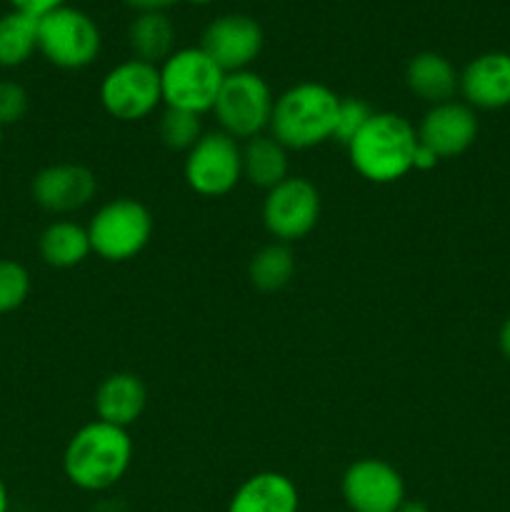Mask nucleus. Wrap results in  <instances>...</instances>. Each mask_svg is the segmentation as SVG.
<instances>
[{
  "instance_id": "1",
  "label": "nucleus",
  "mask_w": 510,
  "mask_h": 512,
  "mask_svg": "<svg viewBox=\"0 0 510 512\" xmlns=\"http://www.w3.org/2000/svg\"><path fill=\"white\" fill-rule=\"evenodd\" d=\"M130 458L133 443L128 430L95 420L70 438L63 455V470L75 488L100 493L120 483L130 468Z\"/></svg>"
},
{
  "instance_id": "2",
  "label": "nucleus",
  "mask_w": 510,
  "mask_h": 512,
  "mask_svg": "<svg viewBox=\"0 0 510 512\" xmlns=\"http://www.w3.org/2000/svg\"><path fill=\"white\" fill-rule=\"evenodd\" d=\"M418 133L413 125L395 113H373L348 145L350 163L373 183H393L413 170Z\"/></svg>"
},
{
  "instance_id": "3",
  "label": "nucleus",
  "mask_w": 510,
  "mask_h": 512,
  "mask_svg": "<svg viewBox=\"0 0 510 512\" xmlns=\"http://www.w3.org/2000/svg\"><path fill=\"white\" fill-rule=\"evenodd\" d=\"M340 98L320 83H300L285 90L273 105L270 130L285 150H305L333 138Z\"/></svg>"
},
{
  "instance_id": "4",
  "label": "nucleus",
  "mask_w": 510,
  "mask_h": 512,
  "mask_svg": "<svg viewBox=\"0 0 510 512\" xmlns=\"http://www.w3.org/2000/svg\"><path fill=\"white\" fill-rule=\"evenodd\" d=\"M225 73L200 48L175 50L160 65V90L163 103L173 110L205 113L213 110L223 88Z\"/></svg>"
},
{
  "instance_id": "5",
  "label": "nucleus",
  "mask_w": 510,
  "mask_h": 512,
  "mask_svg": "<svg viewBox=\"0 0 510 512\" xmlns=\"http://www.w3.org/2000/svg\"><path fill=\"white\" fill-rule=\"evenodd\" d=\"M100 45L103 38L95 20L73 5H63L38 18V53L55 68H88L100 55Z\"/></svg>"
},
{
  "instance_id": "6",
  "label": "nucleus",
  "mask_w": 510,
  "mask_h": 512,
  "mask_svg": "<svg viewBox=\"0 0 510 512\" xmlns=\"http://www.w3.org/2000/svg\"><path fill=\"white\" fill-rule=\"evenodd\" d=\"M273 93L258 73H228L220 88L213 113L230 138H258L273 118Z\"/></svg>"
},
{
  "instance_id": "7",
  "label": "nucleus",
  "mask_w": 510,
  "mask_h": 512,
  "mask_svg": "<svg viewBox=\"0 0 510 512\" xmlns=\"http://www.w3.org/2000/svg\"><path fill=\"white\" fill-rule=\"evenodd\" d=\"M90 245L110 263L130 260L148 245L153 235V218L138 200L120 198L103 205L90 220Z\"/></svg>"
},
{
  "instance_id": "8",
  "label": "nucleus",
  "mask_w": 510,
  "mask_h": 512,
  "mask_svg": "<svg viewBox=\"0 0 510 512\" xmlns=\"http://www.w3.org/2000/svg\"><path fill=\"white\" fill-rule=\"evenodd\" d=\"M100 103L118 120L145 118L163 103L160 68L135 58L115 65L100 85Z\"/></svg>"
},
{
  "instance_id": "9",
  "label": "nucleus",
  "mask_w": 510,
  "mask_h": 512,
  "mask_svg": "<svg viewBox=\"0 0 510 512\" xmlns=\"http://www.w3.org/2000/svg\"><path fill=\"white\" fill-rule=\"evenodd\" d=\"M243 178V150L230 135L208 133L188 150L185 180L195 193L220 198Z\"/></svg>"
},
{
  "instance_id": "10",
  "label": "nucleus",
  "mask_w": 510,
  "mask_h": 512,
  "mask_svg": "<svg viewBox=\"0 0 510 512\" xmlns=\"http://www.w3.org/2000/svg\"><path fill=\"white\" fill-rule=\"evenodd\" d=\"M320 215V195L310 180L285 178L268 190L263 203V223L280 243L305 238L315 228Z\"/></svg>"
},
{
  "instance_id": "11",
  "label": "nucleus",
  "mask_w": 510,
  "mask_h": 512,
  "mask_svg": "<svg viewBox=\"0 0 510 512\" xmlns=\"http://www.w3.org/2000/svg\"><path fill=\"white\" fill-rule=\"evenodd\" d=\"M200 50L225 75L240 73V70H248V65L263 50V28L250 15H220V18H215L205 28L203 40H200Z\"/></svg>"
},
{
  "instance_id": "12",
  "label": "nucleus",
  "mask_w": 510,
  "mask_h": 512,
  "mask_svg": "<svg viewBox=\"0 0 510 512\" xmlns=\"http://www.w3.org/2000/svg\"><path fill=\"white\" fill-rule=\"evenodd\" d=\"M343 500L353 512H398L405 503V483L383 460H358L343 475Z\"/></svg>"
},
{
  "instance_id": "13",
  "label": "nucleus",
  "mask_w": 510,
  "mask_h": 512,
  "mask_svg": "<svg viewBox=\"0 0 510 512\" xmlns=\"http://www.w3.org/2000/svg\"><path fill=\"white\" fill-rule=\"evenodd\" d=\"M478 138V118L465 103L433 105L418 128V143L433 150L438 158H458Z\"/></svg>"
},
{
  "instance_id": "14",
  "label": "nucleus",
  "mask_w": 510,
  "mask_h": 512,
  "mask_svg": "<svg viewBox=\"0 0 510 512\" xmlns=\"http://www.w3.org/2000/svg\"><path fill=\"white\" fill-rule=\"evenodd\" d=\"M98 180L85 165H48L33 178V200L48 213H73L95 198Z\"/></svg>"
},
{
  "instance_id": "15",
  "label": "nucleus",
  "mask_w": 510,
  "mask_h": 512,
  "mask_svg": "<svg viewBox=\"0 0 510 512\" xmlns=\"http://www.w3.org/2000/svg\"><path fill=\"white\" fill-rule=\"evenodd\" d=\"M460 93L465 105L480 110H500L510 105V53H483L460 73Z\"/></svg>"
},
{
  "instance_id": "16",
  "label": "nucleus",
  "mask_w": 510,
  "mask_h": 512,
  "mask_svg": "<svg viewBox=\"0 0 510 512\" xmlns=\"http://www.w3.org/2000/svg\"><path fill=\"white\" fill-rule=\"evenodd\" d=\"M298 488L283 473H258L235 490L228 512H298Z\"/></svg>"
},
{
  "instance_id": "17",
  "label": "nucleus",
  "mask_w": 510,
  "mask_h": 512,
  "mask_svg": "<svg viewBox=\"0 0 510 512\" xmlns=\"http://www.w3.org/2000/svg\"><path fill=\"white\" fill-rule=\"evenodd\" d=\"M145 400H148V393L138 375L115 373L100 383L95 393V413L103 423L128 428L143 415Z\"/></svg>"
},
{
  "instance_id": "18",
  "label": "nucleus",
  "mask_w": 510,
  "mask_h": 512,
  "mask_svg": "<svg viewBox=\"0 0 510 512\" xmlns=\"http://www.w3.org/2000/svg\"><path fill=\"white\" fill-rule=\"evenodd\" d=\"M405 83L425 103L440 105L460 90V73L440 53H418L405 68Z\"/></svg>"
},
{
  "instance_id": "19",
  "label": "nucleus",
  "mask_w": 510,
  "mask_h": 512,
  "mask_svg": "<svg viewBox=\"0 0 510 512\" xmlns=\"http://www.w3.org/2000/svg\"><path fill=\"white\" fill-rule=\"evenodd\" d=\"M135 60L163 65L175 53V28L165 13H138L128 28Z\"/></svg>"
},
{
  "instance_id": "20",
  "label": "nucleus",
  "mask_w": 510,
  "mask_h": 512,
  "mask_svg": "<svg viewBox=\"0 0 510 512\" xmlns=\"http://www.w3.org/2000/svg\"><path fill=\"white\" fill-rule=\"evenodd\" d=\"M38 250L40 258L53 268H73L88 258L93 245H90L88 230L80 228L78 223H70V220H58L43 230Z\"/></svg>"
},
{
  "instance_id": "21",
  "label": "nucleus",
  "mask_w": 510,
  "mask_h": 512,
  "mask_svg": "<svg viewBox=\"0 0 510 512\" xmlns=\"http://www.w3.org/2000/svg\"><path fill=\"white\" fill-rule=\"evenodd\" d=\"M243 175L258 188L273 190L288 178V153L273 135L250 138L243 150Z\"/></svg>"
},
{
  "instance_id": "22",
  "label": "nucleus",
  "mask_w": 510,
  "mask_h": 512,
  "mask_svg": "<svg viewBox=\"0 0 510 512\" xmlns=\"http://www.w3.org/2000/svg\"><path fill=\"white\" fill-rule=\"evenodd\" d=\"M38 53V18L20 10L0 15V68H18Z\"/></svg>"
},
{
  "instance_id": "23",
  "label": "nucleus",
  "mask_w": 510,
  "mask_h": 512,
  "mask_svg": "<svg viewBox=\"0 0 510 512\" xmlns=\"http://www.w3.org/2000/svg\"><path fill=\"white\" fill-rule=\"evenodd\" d=\"M295 273V258L285 243H273L268 248L258 250L250 260V283L263 293H275L285 288Z\"/></svg>"
},
{
  "instance_id": "24",
  "label": "nucleus",
  "mask_w": 510,
  "mask_h": 512,
  "mask_svg": "<svg viewBox=\"0 0 510 512\" xmlns=\"http://www.w3.org/2000/svg\"><path fill=\"white\" fill-rule=\"evenodd\" d=\"M200 138H203L200 115L188 113V110H165L160 118V140L170 150H190Z\"/></svg>"
},
{
  "instance_id": "25",
  "label": "nucleus",
  "mask_w": 510,
  "mask_h": 512,
  "mask_svg": "<svg viewBox=\"0 0 510 512\" xmlns=\"http://www.w3.org/2000/svg\"><path fill=\"white\" fill-rule=\"evenodd\" d=\"M30 275L15 260L0 258V315L18 310L28 300Z\"/></svg>"
},
{
  "instance_id": "26",
  "label": "nucleus",
  "mask_w": 510,
  "mask_h": 512,
  "mask_svg": "<svg viewBox=\"0 0 510 512\" xmlns=\"http://www.w3.org/2000/svg\"><path fill=\"white\" fill-rule=\"evenodd\" d=\"M373 118V110L365 100L360 98H340V108H338V120H335V133L333 138L338 143L350 145L353 143L355 135L365 128V123Z\"/></svg>"
},
{
  "instance_id": "27",
  "label": "nucleus",
  "mask_w": 510,
  "mask_h": 512,
  "mask_svg": "<svg viewBox=\"0 0 510 512\" xmlns=\"http://www.w3.org/2000/svg\"><path fill=\"white\" fill-rule=\"evenodd\" d=\"M28 113V93L15 80H0V125H15Z\"/></svg>"
},
{
  "instance_id": "28",
  "label": "nucleus",
  "mask_w": 510,
  "mask_h": 512,
  "mask_svg": "<svg viewBox=\"0 0 510 512\" xmlns=\"http://www.w3.org/2000/svg\"><path fill=\"white\" fill-rule=\"evenodd\" d=\"M8 3L13 5V10L28 13L33 15V18H43V15H48L50 10L68 5V0H8Z\"/></svg>"
},
{
  "instance_id": "29",
  "label": "nucleus",
  "mask_w": 510,
  "mask_h": 512,
  "mask_svg": "<svg viewBox=\"0 0 510 512\" xmlns=\"http://www.w3.org/2000/svg\"><path fill=\"white\" fill-rule=\"evenodd\" d=\"M135 13H165V8L180 3V0H123Z\"/></svg>"
},
{
  "instance_id": "30",
  "label": "nucleus",
  "mask_w": 510,
  "mask_h": 512,
  "mask_svg": "<svg viewBox=\"0 0 510 512\" xmlns=\"http://www.w3.org/2000/svg\"><path fill=\"white\" fill-rule=\"evenodd\" d=\"M438 155L433 153L430 148H425L423 143H418V148H415V158H413V170H430L438 165Z\"/></svg>"
},
{
  "instance_id": "31",
  "label": "nucleus",
  "mask_w": 510,
  "mask_h": 512,
  "mask_svg": "<svg viewBox=\"0 0 510 512\" xmlns=\"http://www.w3.org/2000/svg\"><path fill=\"white\" fill-rule=\"evenodd\" d=\"M500 350H503L505 358L510 360V315L505 318L503 328H500Z\"/></svg>"
},
{
  "instance_id": "32",
  "label": "nucleus",
  "mask_w": 510,
  "mask_h": 512,
  "mask_svg": "<svg viewBox=\"0 0 510 512\" xmlns=\"http://www.w3.org/2000/svg\"><path fill=\"white\" fill-rule=\"evenodd\" d=\"M398 512H430V510L425 508L423 503H418V500H405V503L400 505Z\"/></svg>"
},
{
  "instance_id": "33",
  "label": "nucleus",
  "mask_w": 510,
  "mask_h": 512,
  "mask_svg": "<svg viewBox=\"0 0 510 512\" xmlns=\"http://www.w3.org/2000/svg\"><path fill=\"white\" fill-rule=\"evenodd\" d=\"M10 508V498H8V488H5L3 478H0V512H8Z\"/></svg>"
},
{
  "instance_id": "34",
  "label": "nucleus",
  "mask_w": 510,
  "mask_h": 512,
  "mask_svg": "<svg viewBox=\"0 0 510 512\" xmlns=\"http://www.w3.org/2000/svg\"><path fill=\"white\" fill-rule=\"evenodd\" d=\"M188 3H193V5H208V3H213V0H188Z\"/></svg>"
},
{
  "instance_id": "35",
  "label": "nucleus",
  "mask_w": 510,
  "mask_h": 512,
  "mask_svg": "<svg viewBox=\"0 0 510 512\" xmlns=\"http://www.w3.org/2000/svg\"><path fill=\"white\" fill-rule=\"evenodd\" d=\"M0 148H3V125H0Z\"/></svg>"
}]
</instances>
